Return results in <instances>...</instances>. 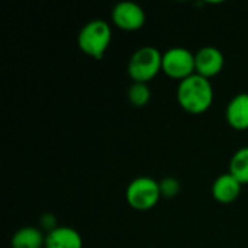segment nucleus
Masks as SVG:
<instances>
[{"label": "nucleus", "mask_w": 248, "mask_h": 248, "mask_svg": "<svg viewBox=\"0 0 248 248\" xmlns=\"http://www.w3.org/2000/svg\"><path fill=\"white\" fill-rule=\"evenodd\" d=\"M177 102L183 110L192 115L205 113L214 102L211 81L199 74L182 80L177 86Z\"/></svg>", "instance_id": "nucleus-1"}, {"label": "nucleus", "mask_w": 248, "mask_h": 248, "mask_svg": "<svg viewBox=\"0 0 248 248\" xmlns=\"http://www.w3.org/2000/svg\"><path fill=\"white\" fill-rule=\"evenodd\" d=\"M112 41V29L106 20L93 19L87 22L77 35V45L86 55L100 60Z\"/></svg>", "instance_id": "nucleus-2"}, {"label": "nucleus", "mask_w": 248, "mask_h": 248, "mask_svg": "<svg viewBox=\"0 0 248 248\" xmlns=\"http://www.w3.org/2000/svg\"><path fill=\"white\" fill-rule=\"evenodd\" d=\"M160 71H163V54L155 46H141L129 58L128 74L134 83L148 84Z\"/></svg>", "instance_id": "nucleus-3"}, {"label": "nucleus", "mask_w": 248, "mask_h": 248, "mask_svg": "<svg viewBox=\"0 0 248 248\" xmlns=\"http://www.w3.org/2000/svg\"><path fill=\"white\" fill-rule=\"evenodd\" d=\"M125 198L132 209L141 212L150 211L161 199L160 183L147 176L137 177L128 185Z\"/></svg>", "instance_id": "nucleus-4"}, {"label": "nucleus", "mask_w": 248, "mask_h": 248, "mask_svg": "<svg viewBox=\"0 0 248 248\" xmlns=\"http://www.w3.org/2000/svg\"><path fill=\"white\" fill-rule=\"evenodd\" d=\"M163 73L170 78L179 80V83L196 74L195 54L183 46L169 48L163 54Z\"/></svg>", "instance_id": "nucleus-5"}, {"label": "nucleus", "mask_w": 248, "mask_h": 248, "mask_svg": "<svg viewBox=\"0 0 248 248\" xmlns=\"http://www.w3.org/2000/svg\"><path fill=\"white\" fill-rule=\"evenodd\" d=\"M112 22L122 31H138L145 23V12L134 1H121L112 9Z\"/></svg>", "instance_id": "nucleus-6"}, {"label": "nucleus", "mask_w": 248, "mask_h": 248, "mask_svg": "<svg viewBox=\"0 0 248 248\" xmlns=\"http://www.w3.org/2000/svg\"><path fill=\"white\" fill-rule=\"evenodd\" d=\"M224 62H225L224 54L217 46H202L195 54L196 74L208 80L218 76L222 71Z\"/></svg>", "instance_id": "nucleus-7"}, {"label": "nucleus", "mask_w": 248, "mask_h": 248, "mask_svg": "<svg viewBox=\"0 0 248 248\" xmlns=\"http://www.w3.org/2000/svg\"><path fill=\"white\" fill-rule=\"evenodd\" d=\"M243 189V185L231 174L224 173L218 176L212 185V196L219 203H232L237 201Z\"/></svg>", "instance_id": "nucleus-8"}, {"label": "nucleus", "mask_w": 248, "mask_h": 248, "mask_svg": "<svg viewBox=\"0 0 248 248\" xmlns=\"http://www.w3.org/2000/svg\"><path fill=\"white\" fill-rule=\"evenodd\" d=\"M225 118L232 129H248V93H238L230 100L225 110Z\"/></svg>", "instance_id": "nucleus-9"}, {"label": "nucleus", "mask_w": 248, "mask_h": 248, "mask_svg": "<svg viewBox=\"0 0 248 248\" xmlns=\"http://www.w3.org/2000/svg\"><path fill=\"white\" fill-rule=\"evenodd\" d=\"M45 248H83V238L74 228L57 227L45 235Z\"/></svg>", "instance_id": "nucleus-10"}, {"label": "nucleus", "mask_w": 248, "mask_h": 248, "mask_svg": "<svg viewBox=\"0 0 248 248\" xmlns=\"http://www.w3.org/2000/svg\"><path fill=\"white\" fill-rule=\"evenodd\" d=\"M10 246L12 248H42L45 247V235L39 228L23 227L12 235Z\"/></svg>", "instance_id": "nucleus-11"}, {"label": "nucleus", "mask_w": 248, "mask_h": 248, "mask_svg": "<svg viewBox=\"0 0 248 248\" xmlns=\"http://www.w3.org/2000/svg\"><path fill=\"white\" fill-rule=\"evenodd\" d=\"M241 185H248V147H243L234 153L230 160V170Z\"/></svg>", "instance_id": "nucleus-12"}, {"label": "nucleus", "mask_w": 248, "mask_h": 248, "mask_svg": "<svg viewBox=\"0 0 248 248\" xmlns=\"http://www.w3.org/2000/svg\"><path fill=\"white\" fill-rule=\"evenodd\" d=\"M128 100L135 108H144L151 99V90L147 83H132L128 89Z\"/></svg>", "instance_id": "nucleus-13"}, {"label": "nucleus", "mask_w": 248, "mask_h": 248, "mask_svg": "<svg viewBox=\"0 0 248 248\" xmlns=\"http://www.w3.org/2000/svg\"><path fill=\"white\" fill-rule=\"evenodd\" d=\"M160 183V192H161V198L166 199H171L176 198L180 192V183L177 179L174 177H164Z\"/></svg>", "instance_id": "nucleus-14"}, {"label": "nucleus", "mask_w": 248, "mask_h": 248, "mask_svg": "<svg viewBox=\"0 0 248 248\" xmlns=\"http://www.w3.org/2000/svg\"><path fill=\"white\" fill-rule=\"evenodd\" d=\"M41 227H42V230H45L46 231V234L48 232H51L52 230H55L58 225H57V219H55V217L54 215H51V214H45L42 218H41Z\"/></svg>", "instance_id": "nucleus-15"}]
</instances>
